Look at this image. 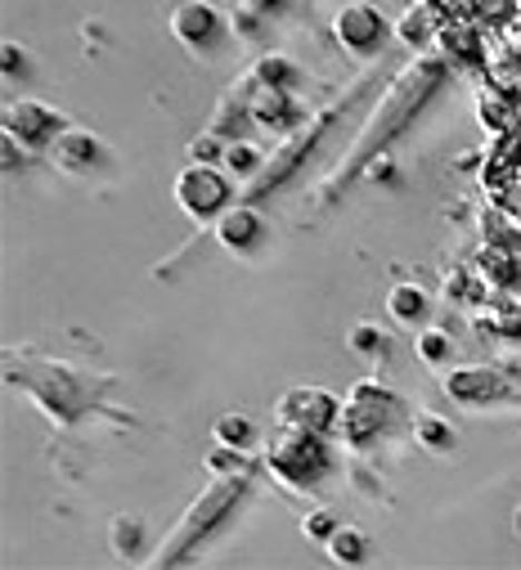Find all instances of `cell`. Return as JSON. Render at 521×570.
Segmentation results:
<instances>
[{
	"label": "cell",
	"instance_id": "1",
	"mask_svg": "<svg viewBox=\"0 0 521 570\" xmlns=\"http://www.w3.org/2000/svg\"><path fill=\"white\" fill-rule=\"evenodd\" d=\"M445 81H450V59H445L441 50H423V55H414L405 68H396V77H391L386 90L373 99L364 126L351 135V145H346V154L337 158V167L311 189V207H315V212H328L377 158H386L391 145H396V139L423 117V108L441 95Z\"/></svg>",
	"mask_w": 521,
	"mask_h": 570
},
{
	"label": "cell",
	"instance_id": "2",
	"mask_svg": "<svg viewBox=\"0 0 521 570\" xmlns=\"http://www.w3.org/2000/svg\"><path fill=\"white\" fill-rule=\"evenodd\" d=\"M6 382L23 391L50 422L77 426L90 413H104V395L117 386L112 373H95L72 360H50L37 351H6Z\"/></svg>",
	"mask_w": 521,
	"mask_h": 570
},
{
	"label": "cell",
	"instance_id": "3",
	"mask_svg": "<svg viewBox=\"0 0 521 570\" xmlns=\"http://www.w3.org/2000/svg\"><path fill=\"white\" fill-rule=\"evenodd\" d=\"M252 476H256V468L252 472H220V476H212L194 494V503L180 512V521L167 530V539L145 557V566L158 570V566L194 561L203 552V543H212V534H220V525L243 508V499L252 494Z\"/></svg>",
	"mask_w": 521,
	"mask_h": 570
},
{
	"label": "cell",
	"instance_id": "4",
	"mask_svg": "<svg viewBox=\"0 0 521 570\" xmlns=\"http://www.w3.org/2000/svg\"><path fill=\"white\" fill-rule=\"evenodd\" d=\"M364 90H368V77H360L355 86H346L333 104H324V108H320V112H311L293 135H284V139H279V149H271L266 167L256 171V180H247V185H243V194H238V198H243V203H260V198L279 194L293 176H302V167L320 154V145H324V139L337 130V121L346 117V108H351Z\"/></svg>",
	"mask_w": 521,
	"mask_h": 570
},
{
	"label": "cell",
	"instance_id": "5",
	"mask_svg": "<svg viewBox=\"0 0 521 570\" xmlns=\"http://www.w3.org/2000/svg\"><path fill=\"white\" fill-rule=\"evenodd\" d=\"M401 413H405V404H401V395L391 391L386 382L360 377V382H351V391L342 395V413H337L333 432L342 436L346 450H368L373 441H382L391 426H396Z\"/></svg>",
	"mask_w": 521,
	"mask_h": 570
},
{
	"label": "cell",
	"instance_id": "6",
	"mask_svg": "<svg viewBox=\"0 0 521 570\" xmlns=\"http://www.w3.org/2000/svg\"><path fill=\"white\" fill-rule=\"evenodd\" d=\"M260 468L271 476H279L293 490H315L328 472H333V445L328 432H302V426H279L271 436Z\"/></svg>",
	"mask_w": 521,
	"mask_h": 570
},
{
	"label": "cell",
	"instance_id": "7",
	"mask_svg": "<svg viewBox=\"0 0 521 570\" xmlns=\"http://www.w3.org/2000/svg\"><path fill=\"white\" fill-rule=\"evenodd\" d=\"M234 185L238 180L225 167L189 158V167H180L176 180H171V198L189 220H216L234 207Z\"/></svg>",
	"mask_w": 521,
	"mask_h": 570
},
{
	"label": "cell",
	"instance_id": "8",
	"mask_svg": "<svg viewBox=\"0 0 521 570\" xmlns=\"http://www.w3.org/2000/svg\"><path fill=\"white\" fill-rule=\"evenodd\" d=\"M46 158H50L55 171H63V176H72V180L108 176V171L117 167V158H112V149H108V139L95 135V130H86V126H72V121L55 135V145L46 149Z\"/></svg>",
	"mask_w": 521,
	"mask_h": 570
},
{
	"label": "cell",
	"instance_id": "9",
	"mask_svg": "<svg viewBox=\"0 0 521 570\" xmlns=\"http://www.w3.org/2000/svg\"><path fill=\"white\" fill-rule=\"evenodd\" d=\"M167 32L198 59L220 55V46L229 41V19L212 6V0H180V6L167 14Z\"/></svg>",
	"mask_w": 521,
	"mask_h": 570
},
{
	"label": "cell",
	"instance_id": "10",
	"mask_svg": "<svg viewBox=\"0 0 521 570\" xmlns=\"http://www.w3.org/2000/svg\"><path fill=\"white\" fill-rule=\"evenodd\" d=\"M333 41L351 55V59H373L386 50V41L396 37L386 23V14L377 6H368V0H346V6L333 14Z\"/></svg>",
	"mask_w": 521,
	"mask_h": 570
},
{
	"label": "cell",
	"instance_id": "11",
	"mask_svg": "<svg viewBox=\"0 0 521 570\" xmlns=\"http://www.w3.org/2000/svg\"><path fill=\"white\" fill-rule=\"evenodd\" d=\"M234 90H238V99L247 104V117H252V126H260V130H271V135H293L311 112H306V104L297 99V90H279V86H252L247 77H238L234 81Z\"/></svg>",
	"mask_w": 521,
	"mask_h": 570
},
{
	"label": "cell",
	"instance_id": "12",
	"mask_svg": "<svg viewBox=\"0 0 521 570\" xmlns=\"http://www.w3.org/2000/svg\"><path fill=\"white\" fill-rule=\"evenodd\" d=\"M441 391L463 404V409H481V404H503L517 395V382L494 368V364H454L441 373Z\"/></svg>",
	"mask_w": 521,
	"mask_h": 570
},
{
	"label": "cell",
	"instance_id": "13",
	"mask_svg": "<svg viewBox=\"0 0 521 570\" xmlns=\"http://www.w3.org/2000/svg\"><path fill=\"white\" fill-rule=\"evenodd\" d=\"M68 126V117L55 108V104H41V99H10L6 108H0V135L19 139L23 149H50L55 135Z\"/></svg>",
	"mask_w": 521,
	"mask_h": 570
},
{
	"label": "cell",
	"instance_id": "14",
	"mask_svg": "<svg viewBox=\"0 0 521 570\" xmlns=\"http://www.w3.org/2000/svg\"><path fill=\"white\" fill-rule=\"evenodd\" d=\"M342 400L328 386H288L275 400V426H302V432H333Z\"/></svg>",
	"mask_w": 521,
	"mask_h": 570
},
{
	"label": "cell",
	"instance_id": "15",
	"mask_svg": "<svg viewBox=\"0 0 521 570\" xmlns=\"http://www.w3.org/2000/svg\"><path fill=\"white\" fill-rule=\"evenodd\" d=\"M212 238L229 252V256H256L260 247L271 243V225H266V216L256 212V203H234L225 216H216L212 220Z\"/></svg>",
	"mask_w": 521,
	"mask_h": 570
},
{
	"label": "cell",
	"instance_id": "16",
	"mask_svg": "<svg viewBox=\"0 0 521 570\" xmlns=\"http://www.w3.org/2000/svg\"><path fill=\"white\" fill-rule=\"evenodd\" d=\"M472 328L481 337H503L517 342L521 337V302L517 297H485L472 306Z\"/></svg>",
	"mask_w": 521,
	"mask_h": 570
},
{
	"label": "cell",
	"instance_id": "17",
	"mask_svg": "<svg viewBox=\"0 0 521 570\" xmlns=\"http://www.w3.org/2000/svg\"><path fill=\"white\" fill-rule=\"evenodd\" d=\"M441 28H445V19L436 14V6H410L396 23H391V32H396V41L401 46H410L414 55H423V50H432L436 41H441Z\"/></svg>",
	"mask_w": 521,
	"mask_h": 570
},
{
	"label": "cell",
	"instance_id": "18",
	"mask_svg": "<svg viewBox=\"0 0 521 570\" xmlns=\"http://www.w3.org/2000/svg\"><path fill=\"white\" fill-rule=\"evenodd\" d=\"M382 311L391 324H401V328H423L427 311H432V297L427 288H419V283H391L386 297H382Z\"/></svg>",
	"mask_w": 521,
	"mask_h": 570
},
{
	"label": "cell",
	"instance_id": "19",
	"mask_svg": "<svg viewBox=\"0 0 521 570\" xmlns=\"http://www.w3.org/2000/svg\"><path fill=\"white\" fill-rule=\"evenodd\" d=\"M472 265H476V274L485 278L490 293H512L517 283H521V256H512V247H503V243L481 247Z\"/></svg>",
	"mask_w": 521,
	"mask_h": 570
},
{
	"label": "cell",
	"instance_id": "20",
	"mask_svg": "<svg viewBox=\"0 0 521 570\" xmlns=\"http://www.w3.org/2000/svg\"><path fill=\"white\" fill-rule=\"evenodd\" d=\"M243 77H247L252 86H279V90H297V86H302V68H297L288 55H279V50H275V55H260Z\"/></svg>",
	"mask_w": 521,
	"mask_h": 570
},
{
	"label": "cell",
	"instance_id": "21",
	"mask_svg": "<svg viewBox=\"0 0 521 570\" xmlns=\"http://www.w3.org/2000/svg\"><path fill=\"white\" fill-rule=\"evenodd\" d=\"M140 543H145V521H140V517L117 512V517L108 521V548H112L121 561H145Z\"/></svg>",
	"mask_w": 521,
	"mask_h": 570
},
{
	"label": "cell",
	"instance_id": "22",
	"mask_svg": "<svg viewBox=\"0 0 521 570\" xmlns=\"http://www.w3.org/2000/svg\"><path fill=\"white\" fill-rule=\"evenodd\" d=\"M476 117H481V126H490L494 135H503L517 121V99L508 90H499V86H485L476 95Z\"/></svg>",
	"mask_w": 521,
	"mask_h": 570
},
{
	"label": "cell",
	"instance_id": "23",
	"mask_svg": "<svg viewBox=\"0 0 521 570\" xmlns=\"http://www.w3.org/2000/svg\"><path fill=\"white\" fill-rule=\"evenodd\" d=\"M410 426H414V441H419L423 450H432V454H445V450H454V426H450L441 413H432V409H419V413L410 417Z\"/></svg>",
	"mask_w": 521,
	"mask_h": 570
},
{
	"label": "cell",
	"instance_id": "24",
	"mask_svg": "<svg viewBox=\"0 0 521 570\" xmlns=\"http://www.w3.org/2000/svg\"><path fill=\"white\" fill-rule=\"evenodd\" d=\"M266 158L271 154H260L252 139H229V149H225V158H220V167L238 180V185H247V180H256V171L266 167Z\"/></svg>",
	"mask_w": 521,
	"mask_h": 570
},
{
	"label": "cell",
	"instance_id": "25",
	"mask_svg": "<svg viewBox=\"0 0 521 570\" xmlns=\"http://www.w3.org/2000/svg\"><path fill=\"white\" fill-rule=\"evenodd\" d=\"M324 548H328V557L342 561V566H360V561H368V534H364L360 525H337V530L324 539Z\"/></svg>",
	"mask_w": 521,
	"mask_h": 570
},
{
	"label": "cell",
	"instance_id": "26",
	"mask_svg": "<svg viewBox=\"0 0 521 570\" xmlns=\"http://www.w3.org/2000/svg\"><path fill=\"white\" fill-rule=\"evenodd\" d=\"M494 207H499V220L508 225V234L521 238V167L508 171V176L494 185Z\"/></svg>",
	"mask_w": 521,
	"mask_h": 570
},
{
	"label": "cell",
	"instance_id": "27",
	"mask_svg": "<svg viewBox=\"0 0 521 570\" xmlns=\"http://www.w3.org/2000/svg\"><path fill=\"white\" fill-rule=\"evenodd\" d=\"M414 351H419V360H423L427 368H450V360H454V337L432 324V328H419Z\"/></svg>",
	"mask_w": 521,
	"mask_h": 570
},
{
	"label": "cell",
	"instance_id": "28",
	"mask_svg": "<svg viewBox=\"0 0 521 570\" xmlns=\"http://www.w3.org/2000/svg\"><path fill=\"white\" fill-rule=\"evenodd\" d=\"M212 436H216L220 445L252 450V445H256V422H252L247 413H220V417L212 422Z\"/></svg>",
	"mask_w": 521,
	"mask_h": 570
},
{
	"label": "cell",
	"instance_id": "29",
	"mask_svg": "<svg viewBox=\"0 0 521 570\" xmlns=\"http://www.w3.org/2000/svg\"><path fill=\"white\" fill-rule=\"evenodd\" d=\"M346 346H351L355 355H364V360H382V355L391 351V337H386V333H382L373 320H360V324H351Z\"/></svg>",
	"mask_w": 521,
	"mask_h": 570
},
{
	"label": "cell",
	"instance_id": "30",
	"mask_svg": "<svg viewBox=\"0 0 521 570\" xmlns=\"http://www.w3.org/2000/svg\"><path fill=\"white\" fill-rule=\"evenodd\" d=\"M0 63H6V77H19V81L32 77V55H28L19 41H6V46H0Z\"/></svg>",
	"mask_w": 521,
	"mask_h": 570
},
{
	"label": "cell",
	"instance_id": "31",
	"mask_svg": "<svg viewBox=\"0 0 521 570\" xmlns=\"http://www.w3.org/2000/svg\"><path fill=\"white\" fill-rule=\"evenodd\" d=\"M337 525H342V521H337V517H333L328 508H311V512L302 517V530H306V534H311L315 543H324V539H328V534H333Z\"/></svg>",
	"mask_w": 521,
	"mask_h": 570
},
{
	"label": "cell",
	"instance_id": "32",
	"mask_svg": "<svg viewBox=\"0 0 521 570\" xmlns=\"http://www.w3.org/2000/svg\"><path fill=\"white\" fill-rule=\"evenodd\" d=\"M284 6H288V0H238V10L252 14V19H271V14H279Z\"/></svg>",
	"mask_w": 521,
	"mask_h": 570
},
{
	"label": "cell",
	"instance_id": "33",
	"mask_svg": "<svg viewBox=\"0 0 521 570\" xmlns=\"http://www.w3.org/2000/svg\"><path fill=\"white\" fill-rule=\"evenodd\" d=\"M0 149H6V176H14V167H23V145L10 135H0Z\"/></svg>",
	"mask_w": 521,
	"mask_h": 570
},
{
	"label": "cell",
	"instance_id": "34",
	"mask_svg": "<svg viewBox=\"0 0 521 570\" xmlns=\"http://www.w3.org/2000/svg\"><path fill=\"white\" fill-rule=\"evenodd\" d=\"M512 530H517V534H521V508H517V512H512Z\"/></svg>",
	"mask_w": 521,
	"mask_h": 570
}]
</instances>
